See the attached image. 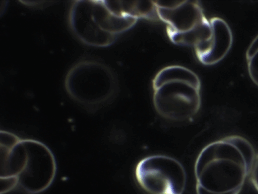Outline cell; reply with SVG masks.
Masks as SVG:
<instances>
[{"label": "cell", "instance_id": "obj_9", "mask_svg": "<svg viewBox=\"0 0 258 194\" xmlns=\"http://www.w3.org/2000/svg\"><path fill=\"white\" fill-rule=\"evenodd\" d=\"M111 8L116 14L137 19L160 20L154 1H109Z\"/></svg>", "mask_w": 258, "mask_h": 194}, {"label": "cell", "instance_id": "obj_11", "mask_svg": "<svg viewBox=\"0 0 258 194\" xmlns=\"http://www.w3.org/2000/svg\"><path fill=\"white\" fill-rule=\"evenodd\" d=\"M250 175L251 181L258 191V155L255 158Z\"/></svg>", "mask_w": 258, "mask_h": 194}, {"label": "cell", "instance_id": "obj_5", "mask_svg": "<svg viewBox=\"0 0 258 194\" xmlns=\"http://www.w3.org/2000/svg\"><path fill=\"white\" fill-rule=\"evenodd\" d=\"M24 150L17 175V188L26 194H38L52 184L56 173L53 154L43 143L23 139Z\"/></svg>", "mask_w": 258, "mask_h": 194}, {"label": "cell", "instance_id": "obj_7", "mask_svg": "<svg viewBox=\"0 0 258 194\" xmlns=\"http://www.w3.org/2000/svg\"><path fill=\"white\" fill-rule=\"evenodd\" d=\"M154 2L160 20L167 24V34L187 33L208 21L198 1Z\"/></svg>", "mask_w": 258, "mask_h": 194}, {"label": "cell", "instance_id": "obj_3", "mask_svg": "<svg viewBox=\"0 0 258 194\" xmlns=\"http://www.w3.org/2000/svg\"><path fill=\"white\" fill-rule=\"evenodd\" d=\"M138 20L118 15L107 1H74L68 16L73 35L84 44L95 47L112 45L118 34L132 28Z\"/></svg>", "mask_w": 258, "mask_h": 194}, {"label": "cell", "instance_id": "obj_8", "mask_svg": "<svg viewBox=\"0 0 258 194\" xmlns=\"http://www.w3.org/2000/svg\"><path fill=\"white\" fill-rule=\"evenodd\" d=\"M210 22L211 37L206 42L194 48L197 58L205 65H212L221 61L230 51L233 43L232 31L225 21L213 17Z\"/></svg>", "mask_w": 258, "mask_h": 194}, {"label": "cell", "instance_id": "obj_4", "mask_svg": "<svg viewBox=\"0 0 258 194\" xmlns=\"http://www.w3.org/2000/svg\"><path fill=\"white\" fill-rule=\"evenodd\" d=\"M115 84L109 68L93 60L76 63L64 80L69 96L90 112H95L106 103L113 93Z\"/></svg>", "mask_w": 258, "mask_h": 194}, {"label": "cell", "instance_id": "obj_2", "mask_svg": "<svg viewBox=\"0 0 258 194\" xmlns=\"http://www.w3.org/2000/svg\"><path fill=\"white\" fill-rule=\"evenodd\" d=\"M153 105L162 118L181 122L192 119L201 105V84L187 68L170 65L159 70L152 80Z\"/></svg>", "mask_w": 258, "mask_h": 194}, {"label": "cell", "instance_id": "obj_1", "mask_svg": "<svg viewBox=\"0 0 258 194\" xmlns=\"http://www.w3.org/2000/svg\"><path fill=\"white\" fill-rule=\"evenodd\" d=\"M255 158L252 145L240 136H228L208 144L195 164L197 194H239Z\"/></svg>", "mask_w": 258, "mask_h": 194}, {"label": "cell", "instance_id": "obj_10", "mask_svg": "<svg viewBox=\"0 0 258 194\" xmlns=\"http://www.w3.org/2000/svg\"><path fill=\"white\" fill-rule=\"evenodd\" d=\"M245 55L250 78L258 86V35L250 43Z\"/></svg>", "mask_w": 258, "mask_h": 194}, {"label": "cell", "instance_id": "obj_6", "mask_svg": "<svg viewBox=\"0 0 258 194\" xmlns=\"http://www.w3.org/2000/svg\"><path fill=\"white\" fill-rule=\"evenodd\" d=\"M135 175L140 186L149 194H182L186 173L177 159L164 155H153L137 163Z\"/></svg>", "mask_w": 258, "mask_h": 194}]
</instances>
